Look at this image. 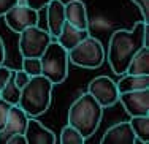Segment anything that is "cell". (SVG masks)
<instances>
[{"label": "cell", "mask_w": 149, "mask_h": 144, "mask_svg": "<svg viewBox=\"0 0 149 144\" xmlns=\"http://www.w3.org/2000/svg\"><path fill=\"white\" fill-rule=\"evenodd\" d=\"M46 8V24L48 32L52 38H57V35L62 30V26L65 22V6L60 0H51Z\"/></svg>", "instance_id": "13"}, {"label": "cell", "mask_w": 149, "mask_h": 144, "mask_svg": "<svg viewBox=\"0 0 149 144\" xmlns=\"http://www.w3.org/2000/svg\"><path fill=\"white\" fill-rule=\"evenodd\" d=\"M141 46H149V24L144 21H138L130 30L119 29L109 37L108 51L105 52V59L116 75H124L130 59Z\"/></svg>", "instance_id": "1"}, {"label": "cell", "mask_w": 149, "mask_h": 144, "mask_svg": "<svg viewBox=\"0 0 149 144\" xmlns=\"http://www.w3.org/2000/svg\"><path fill=\"white\" fill-rule=\"evenodd\" d=\"M13 79H15L16 86L19 87V89H22V87L27 84V81L30 79V76L27 75L24 70H13Z\"/></svg>", "instance_id": "23"}, {"label": "cell", "mask_w": 149, "mask_h": 144, "mask_svg": "<svg viewBox=\"0 0 149 144\" xmlns=\"http://www.w3.org/2000/svg\"><path fill=\"white\" fill-rule=\"evenodd\" d=\"M17 3H21V0H0V17H3V15Z\"/></svg>", "instance_id": "27"}, {"label": "cell", "mask_w": 149, "mask_h": 144, "mask_svg": "<svg viewBox=\"0 0 149 144\" xmlns=\"http://www.w3.org/2000/svg\"><path fill=\"white\" fill-rule=\"evenodd\" d=\"M22 70L29 76L41 75V60H40V57H22Z\"/></svg>", "instance_id": "21"}, {"label": "cell", "mask_w": 149, "mask_h": 144, "mask_svg": "<svg viewBox=\"0 0 149 144\" xmlns=\"http://www.w3.org/2000/svg\"><path fill=\"white\" fill-rule=\"evenodd\" d=\"M19 97H21V89L16 86L15 79H13V73H11L10 79L6 81V84L0 90V98L8 101L10 105H17L19 103Z\"/></svg>", "instance_id": "19"}, {"label": "cell", "mask_w": 149, "mask_h": 144, "mask_svg": "<svg viewBox=\"0 0 149 144\" xmlns=\"http://www.w3.org/2000/svg\"><path fill=\"white\" fill-rule=\"evenodd\" d=\"M10 108H11V105H10L8 101H5V100L0 98V132H2V128L5 127V122H6V117H8Z\"/></svg>", "instance_id": "24"}, {"label": "cell", "mask_w": 149, "mask_h": 144, "mask_svg": "<svg viewBox=\"0 0 149 144\" xmlns=\"http://www.w3.org/2000/svg\"><path fill=\"white\" fill-rule=\"evenodd\" d=\"M6 144H27V139L24 136V133H16V135H11L5 139Z\"/></svg>", "instance_id": "28"}, {"label": "cell", "mask_w": 149, "mask_h": 144, "mask_svg": "<svg viewBox=\"0 0 149 144\" xmlns=\"http://www.w3.org/2000/svg\"><path fill=\"white\" fill-rule=\"evenodd\" d=\"M52 41L48 30L38 26L26 27L19 32V52L22 57H41L46 46Z\"/></svg>", "instance_id": "6"}, {"label": "cell", "mask_w": 149, "mask_h": 144, "mask_svg": "<svg viewBox=\"0 0 149 144\" xmlns=\"http://www.w3.org/2000/svg\"><path fill=\"white\" fill-rule=\"evenodd\" d=\"M5 55H6V49H5V43H3L2 37H0V65L5 62Z\"/></svg>", "instance_id": "29"}, {"label": "cell", "mask_w": 149, "mask_h": 144, "mask_svg": "<svg viewBox=\"0 0 149 144\" xmlns=\"http://www.w3.org/2000/svg\"><path fill=\"white\" fill-rule=\"evenodd\" d=\"M59 141L62 144H84L86 138H84V136L81 135V133L78 132L74 127H72V125L67 124L65 127L62 128V132H60Z\"/></svg>", "instance_id": "20"}, {"label": "cell", "mask_w": 149, "mask_h": 144, "mask_svg": "<svg viewBox=\"0 0 149 144\" xmlns=\"http://www.w3.org/2000/svg\"><path fill=\"white\" fill-rule=\"evenodd\" d=\"M68 62L72 65L81 66L86 70H95L102 66L105 60V48L100 43V40L94 37H86L78 44H74L72 49H68Z\"/></svg>", "instance_id": "5"}, {"label": "cell", "mask_w": 149, "mask_h": 144, "mask_svg": "<svg viewBox=\"0 0 149 144\" xmlns=\"http://www.w3.org/2000/svg\"><path fill=\"white\" fill-rule=\"evenodd\" d=\"M11 73H13V70L11 68H8V66H5V65H0V90H2V87L6 84V81L10 79V76H11Z\"/></svg>", "instance_id": "25"}, {"label": "cell", "mask_w": 149, "mask_h": 144, "mask_svg": "<svg viewBox=\"0 0 149 144\" xmlns=\"http://www.w3.org/2000/svg\"><path fill=\"white\" fill-rule=\"evenodd\" d=\"M52 87L54 84L43 75L30 76L27 84L21 89V97L17 105L26 111L29 117H38L45 114L51 106Z\"/></svg>", "instance_id": "3"}, {"label": "cell", "mask_w": 149, "mask_h": 144, "mask_svg": "<svg viewBox=\"0 0 149 144\" xmlns=\"http://www.w3.org/2000/svg\"><path fill=\"white\" fill-rule=\"evenodd\" d=\"M118 92L124 93V92H132V90H141V89H149V75H129L124 73L120 75V79L116 82Z\"/></svg>", "instance_id": "17"}, {"label": "cell", "mask_w": 149, "mask_h": 144, "mask_svg": "<svg viewBox=\"0 0 149 144\" xmlns=\"http://www.w3.org/2000/svg\"><path fill=\"white\" fill-rule=\"evenodd\" d=\"M129 122L135 133L136 143H149V116H133Z\"/></svg>", "instance_id": "18"}, {"label": "cell", "mask_w": 149, "mask_h": 144, "mask_svg": "<svg viewBox=\"0 0 149 144\" xmlns=\"http://www.w3.org/2000/svg\"><path fill=\"white\" fill-rule=\"evenodd\" d=\"M87 92L98 101L102 108H109L118 103L119 92L116 87V81L108 76H97L89 82Z\"/></svg>", "instance_id": "7"}, {"label": "cell", "mask_w": 149, "mask_h": 144, "mask_svg": "<svg viewBox=\"0 0 149 144\" xmlns=\"http://www.w3.org/2000/svg\"><path fill=\"white\" fill-rule=\"evenodd\" d=\"M3 17H5L6 26L16 33H19L26 27L38 26V11L27 6L26 3H17V5L11 6L3 15Z\"/></svg>", "instance_id": "8"}, {"label": "cell", "mask_w": 149, "mask_h": 144, "mask_svg": "<svg viewBox=\"0 0 149 144\" xmlns=\"http://www.w3.org/2000/svg\"><path fill=\"white\" fill-rule=\"evenodd\" d=\"M125 73L129 75H149V46H141L133 57L130 59L129 65H127Z\"/></svg>", "instance_id": "16"}, {"label": "cell", "mask_w": 149, "mask_h": 144, "mask_svg": "<svg viewBox=\"0 0 149 144\" xmlns=\"http://www.w3.org/2000/svg\"><path fill=\"white\" fill-rule=\"evenodd\" d=\"M102 144H135L136 138L130 122H118L116 125L109 127L105 132V135L102 136Z\"/></svg>", "instance_id": "12"}, {"label": "cell", "mask_w": 149, "mask_h": 144, "mask_svg": "<svg viewBox=\"0 0 149 144\" xmlns=\"http://www.w3.org/2000/svg\"><path fill=\"white\" fill-rule=\"evenodd\" d=\"M41 75L52 84H62L68 76V52L57 41H51L40 57Z\"/></svg>", "instance_id": "4"}, {"label": "cell", "mask_w": 149, "mask_h": 144, "mask_svg": "<svg viewBox=\"0 0 149 144\" xmlns=\"http://www.w3.org/2000/svg\"><path fill=\"white\" fill-rule=\"evenodd\" d=\"M24 136L27 139V144H56L57 143L54 132L46 128L40 120H37V117H32L27 120Z\"/></svg>", "instance_id": "11"}, {"label": "cell", "mask_w": 149, "mask_h": 144, "mask_svg": "<svg viewBox=\"0 0 149 144\" xmlns=\"http://www.w3.org/2000/svg\"><path fill=\"white\" fill-rule=\"evenodd\" d=\"M27 120H29V116L26 114V111L19 106V105H11L8 111V117H6L5 127L0 132V143H5V139L11 135H16V133H24L27 127Z\"/></svg>", "instance_id": "10"}, {"label": "cell", "mask_w": 149, "mask_h": 144, "mask_svg": "<svg viewBox=\"0 0 149 144\" xmlns=\"http://www.w3.org/2000/svg\"><path fill=\"white\" fill-rule=\"evenodd\" d=\"M102 117H103V108L89 92L78 97L67 112L68 125L74 127L86 139L97 132Z\"/></svg>", "instance_id": "2"}, {"label": "cell", "mask_w": 149, "mask_h": 144, "mask_svg": "<svg viewBox=\"0 0 149 144\" xmlns=\"http://www.w3.org/2000/svg\"><path fill=\"white\" fill-rule=\"evenodd\" d=\"M65 6V21L78 29H89L87 10L83 0H70L63 3Z\"/></svg>", "instance_id": "14"}, {"label": "cell", "mask_w": 149, "mask_h": 144, "mask_svg": "<svg viewBox=\"0 0 149 144\" xmlns=\"http://www.w3.org/2000/svg\"><path fill=\"white\" fill-rule=\"evenodd\" d=\"M49 2H51V0H24V3H26L27 6H30V8L37 10V11L43 10Z\"/></svg>", "instance_id": "26"}, {"label": "cell", "mask_w": 149, "mask_h": 144, "mask_svg": "<svg viewBox=\"0 0 149 144\" xmlns=\"http://www.w3.org/2000/svg\"><path fill=\"white\" fill-rule=\"evenodd\" d=\"M141 13V21L149 24V0H132Z\"/></svg>", "instance_id": "22"}, {"label": "cell", "mask_w": 149, "mask_h": 144, "mask_svg": "<svg viewBox=\"0 0 149 144\" xmlns=\"http://www.w3.org/2000/svg\"><path fill=\"white\" fill-rule=\"evenodd\" d=\"M86 37H89V29H78V27L72 26L70 22L65 21L62 26V30H60V33L57 35L56 40H57V43L60 46L68 51L74 44L79 43L81 40H84Z\"/></svg>", "instance_id": "15"}, {"label": "cell", "mask_w": 149, "mask_h": 144, "mask_svg": "<svg viewBox=\"0 0 149 144\" xmlns=\"http://www.w3.org/2000/svg\"><path fill=\"white\" fill-rule=\"evenodd\" d=\"M118 101L124 106V109L130 117H133V116H149V89L119 93Z\"/></svg>", "instance_id": "9"}]
</instances>
